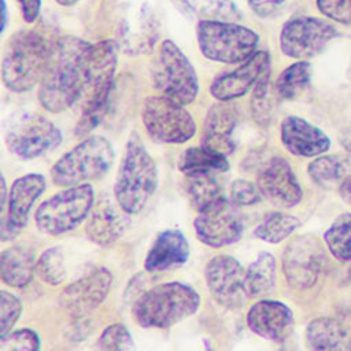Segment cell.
<instances>
[{
	"mask_svg": "<svg viewBox=\"0 0 351 351\" xmlns=\"http://www.w3.org/2000/svg\"><path fill=\"white\" fill-rule=\"evenodd\" d=\"M287 0H247L250 8L261 18H270L280 12Z\"/></svg>",
	"mask_w": 351,
	"mask_h": 351,
	"instance_id": "42",
	"label": "cell"
},
{
	"mask_svg": "<svg viewBox=\"0 0 351 351\" xmlns=\"http://www.w3.org/2000/svg\"><path fill=\"white\" fill-rule=\"evenodd\" d=\"M280 136L282 145L295 156H318L330 147L329 137L319 128L296 115L282 119Z\"/></svg>",
	"mask_w": 351,
	"mask_h": 351,
	"instance_id": "19",
	"label": "cell"
},
{
	"mask_svg": "<svg viewBox=\"0 0 351 351\" xmlns=\"http://www.w3.org/2000/svg\"><path fill=\"white\" fill-rule=\"evenodd\" d=\"M196 40L206 59L236 64L256 52L259 36L255 30L237 22L200 19L196 25Z\"/></svg>",
	"mask_w": 351,
	"mask_h": 351,
	"instance_id": "7",
	"label": "cell"
},
{
	"mask_svg": "<svg viewBox=\"0 0 351 351\" xmlns=\"http://www.w3.org/2000/svg\"><path fill=\"white\" fill-rule=\"evenodd\" d=\"M326 266V255L319 241L313 236L292 239L282 254V271L295 289L313 287Z\"/></svg>",
	"mask_w": 351,
	"mask_h": 351,
	"instance_id": "12",
	"label": "cell"
},
{
	"mask_svg": "<svg viewBox=\"0 0 351 351\" xmlns=\"http://www.w3.org/2000/svg\"><path fill=\"white\" fill-rule=\"evenodd\" d=\"M189 258V244L181 230L160 232L151 245L144 269L147 271H165L184 265Z\"/></svg>",
	"mask_w": 351,
	"mask_h": 351,
	"instance_id": "24",
	"label": "cell"
},
{
	"mask_svg": "<svg viewBox=\"0 0 351 351\" xmlns=\"http://www.w3.org/2000/svg\"><path fill=\"white\" fill-rule=\"evenodd\" d=\"M112 162L111 143L103 136H88L53 163L51 178L64 188L88 184L107 174Z\"/></svg>",
	"mask_w": 351,
	"mask_h": 351,
	"instance_id": "6",
	"label": "cell"
},
{
	"mask_svg": "<svg viewBox=\"0 0 351 351\" xmlns=\"http://www.w3.org/2000/svg\"><path fill=\"white\" fill-rule=\"evenodd\" d=\"M62 132L43 115H27L19 119L5 134L8 151L21 159H34L62 143Z\"/></svg>",
	"mask_w": 351,
	"mask_h": 351,
	"instance_id": "13",
	"label": "cell"
},
{
	"mask_svg": "<svg viewBox=\"0 0 351 351\" xmlns=\"http://www.w3.org/2000/svg\"><path fill=\"white\" fill-rule=\"evenodd\" d=\"M337 36V29L325 19L293 16L281 27L280 48L288 58L306 60L321 53Z\"/></svg>",
	"mask_w": 351,
	"mask_h": 351,
	"instance_id": "11",
	"label": "cell"
},
{
	"mask_svg": "<svg viewBox=\"0 0 351 351\" xmlns=\"http://www.w3.org/2000/svg\"><path fill=\"white\" fill-rule=\"evenodd\" d=\"M7 23V5L4 0H0V33L4 30Z\"/></svg>",
	"mask_w": 351,
	"mask_h": 351,
	"instance_id": "48",
	"label": "cell"
},
{
	"mask_svg": "<svg viewBox=\"0 0 351 351\" xmlns=\"http://www.w3.org/2000/svg\"><path fill=\"white\" fill-rule=\"evenodd\" d=\"M230 199L236 206H252L262 199L256 184L248 180H234L230 186Z\"/></svg>",
	"mask_w": 351,
	"mask_h": 351,
	"instance_id": "40",
	"label": "cell"
},
{
	"mask_svg": "<svg viewBox=\"0 0 351 351\" xmlns=\"http://www.w3.org/2000/svg\"><path fill=\"white\" fill-rule=\"evenodd\" d=\"M310 177L322 188L337 191L351 176V155H326L308 165Z\"/></svg>",
	"mask_w": 351,
	"mask_h": 351,
	"instance_id": "27",
	"label": "cell"
},
{
	"mask_svg": "<svg viewBox=\"0 0 351 351\" xmlns=\"http://www.w3.org/2000/svg\"><path fill=\"white\" fill-rule=\"evenodd\" d=\"M130 347V333L121 322L108 325L97 340V351H128Z\"/></svg>",
	"mask_w": 351,
	"mask_h": 351,
	"instance_id": "37",
	"label": "cell"
},
{
	"mask_svg": "<svg viewBox=\"0 0 351 351\" xmlns=\"http://www.w3.org/2000/svg\"><path fill=\"white\" fill-rule=\"evenodd\" d=\"M21 8V15L26 23L37 21L41 11V0H16Z\"/></svg>",
	"mask_w": 351,
	"mask_h": 351,
	"instance_id": "44",
	"label": "cell"
},
{
	"mask_svg": "<svg viewBox=\"0 0 351 351\" xmlns=\"http://www.w3.org/2000/svg\"><path fill=\"white\" fill-rule=\"evenodd\" d=\"M178 169L184 174L192 171H226L229 162L226 155L202 144L200 147H189L181 154Z\"/></svg>",
	"mask_w": 351,
	"mask_h": 351,
	"instance_id": "30",
	"label": "cell"
},
{
	"mask_svg": "<svg viewBox=\"0 0 351 351\" xmlns=\"http://www.w3.org/2000/svg\"><path fill=\"white\" fill-rule=\"evenodd\" d=\"M184 188L191 206L199 213L223 197L221 186L211 171L186 173Z\"/></svg>",
	"mask_w": 351,
	"mask_h": 351,
	"instance_id": "28",
	"label": "cell"
},
{
	"mask_svg": "<svg viewBox=\"0 0 351 351\" xmlns=\"http://www.w3.org/2000/svg\"><path fill=\"white\" fill-rule=\"evenodd\" d=\"M300 225V221L289 214L284 213H270L265 219L256 226L255 236L267 243H280L285 240L295 229Z\"/></svg>",
	"mask_w": 351,
	"mask_h": 351,
	"instance_id": "34",
	"label": "cell"
},
{
	"mask_svg": "<svg viewBox=\"0 0 351 351\" xmlns=\"http://www.w3.org/2000/svg\"><path fill=\"white\" fill-rule=\"evenodd\" d=\"M324 241L336 259L351 261V213H343L332 222L324 233Z\"/></svg>",
	"mask_w": 351,
	"mask_h": 351,
	"instance_id": "32",
	"label": "cell"
},
{
	"mask_svg": "<svg viewBox=\"0 0 351 351\" xmlns=\"http://www.w3.org/2000/svg\"><path fill=\"white\" fill-rule=\"evenodd\" d=\"M90 45V43L73 36H64L55 41L37 93L43 108L58 114L78 100L86 82Z\"/></svg>",
	"mask_w": 351,
	"mask_h": 351,
	"instance_id": "1",
	"label": "cell"
},
{
	"mask_svg": "<svg viewBox=\"0 0 351 351\" xmlns=\"http://www.w3.org/2000/svg\"><path fill=\"white\" fill-rule=\"evenodd\" d=\"M22 314V302L12 292L0 289V336L12 330Z\"/></svg>",
	"mask_w": 351,
	"mask_h": 351,
	"instance_id": "38",
	"label": "cell"
},
{
	"mask_svg": "<svg viewBox=\"0 0 351 351\" xmlns=\"http://www.w3.org/2000/svg\"><path fill=\"white\" fill-rule=\"evenodd\" d=\"M36 273L33 252L22 245H12L0 252V280L11 288L27 287Z\"/></svg>",
	"mask_w": 351,
	"mask_h": 351,
	"instance_id": "26",
	"label": "cell"
},
{
	"mask_svg": "<svg viewBox=\"0 0 351 351\" xmlns=\"http://www.w3.org/2000/svg\"><path fill=\"white\" fill-rule=\"evenodd\" d=\"M78 1L81 0H55V3H58L62 7H71V5H75Z\"/></svg>",
	"mask_w": 351,
	"mask_h": 351,
	"instance_id": "49",
	"label": "cell"
},
{
	"mask_svg": "<svg viewBox=\"0 0 351 351\" xmlns=\"http://www.w3.org/2000/svg\"><path fill=\"white\" fill-rule=\"evenodd\" d=\"M276 285V261L270 252H262L245 270V292L248 298H259L271 292Z\"/></svg>",
	"mask_w": 351,
	"mask_h": 351,
	"instance_id": "29",
	"label": "cell"
},
{
	"mask_svg": "<svg viewBox=\"0 0 351 351\" xmlns=\"http://www.w3.org/2000/svg\"><path fill=\"white\" fill-rule=\"evenodd\" d=\"M322 15L343 25H351V0H317Z\"/></svg>",
	"mask_w": 351,
	"mask_h": 351,
	"instance_id": "41",
	"label": "cell"
},
{
	"mask_svg": "<svg viewBox=\"0 0 351 351\" xmlns=\"http://www.w3.org/2000/svg\"><path fill=\"white\" fill-rule=\"evenodd\" d=\"M306 347L308 351H351L350 332L335 318H315L306 329Z\"/></svg>",
	"mask_w": 351,
	"mask_h": 351,
	"instance_id": "25",
	"label": "cell"
},
{
	"mask_svg": "<svg viewBox=\"0 0 351 351\" xmlns=\"http://www.w3.org/2000/svg\"><path fill=\"white\" fill-rule=\"evenodd\" d=\"M118 44L107 38L90 45L86 66V97L75 125V136L85 137L103 121L115 86Z\"/></svg>",
	"mask_w": 351,
	"mask_h": 351,
	"instance_id": "3",
	"label": "cell"
},
{
	"mask_svg": "<svg viewBox=\"0 0 351 351\" xmlns=\"http://www.w3.org/2000/svg\"><path fill=\"white\" fill-rule=\"evenodd\" d=\"M8 200V191H7V182L5 178L3 176V173L0 171V217L5 208V203Z\"/></svg>",
	"mask_w": 351,
	"mask_h": 351,
	"instance_id": "46",
	"label": "cell"
},
{
	"mask_svg": "<svg viewBox=\"0 0 351 351\" xmlns=\"http://www.w3.org/2000/svg\"><path fill=\"white\" fill-rule=\"evenodd\" d=\"M256 185L267 202L289 208L302 200V188L289 163L281 156L270 158L259 170Z\"/></svg>",
	"mask_w": 351,
	"mask_h": 351,
	"instance_id": "17",
	"label": "cell"
},
{
	"mask_svg": "<svg viewBox=\"0 0 351 351\" xmlns=\"http://www.w3.org/2000/svg\"><path fill=\"white\" fill-rule=\"evenodd\" d=\"M269 75H270V73H269V70H266L259 77V80L254 85L252 96H251V101H250L251 115L255 119V122L259 123L261 126H267L271 122V118L274 114V107H276L274 97H277V96L274 93V88L271 92Z\"/></svg>",
	"mask_w": 351,
	"mask_h": 351,
	"instance_id": "33",
	"label": "cell"
},
{
	"mask_svg": "<svg viewBox=\"0 0 351 351\" xmlns=\"http://www.w3.org/2000/svg\"><path fill=\"white\" fill-rule=\"evenodd\" d=\"M53 45L38 30L15 32L3 52L0 75L4 86L15 93L32 90L47 70Z\"/></svg>",
	"mask_w": 351,
	"mask_h": 351,
	"instance_id": "2",
	"label": "cell"
},
{
	"mask_svg": "<svg viewBox=\"0 0 351 351\" xmlns=\"http://www.w3.org/2000/svg\"><path fill=\"white\" fill-rule=\"evenodd\" d=\"M158 185L156 163L138 134H132L117 173L114 195L119 207L128 214H138Z\"/></svg>",
	"mask_w": 351,
	"mask_h": 351,
	"instance_id": "4",
	"label": "cell"
},
{
	"mask_svg": "<svg viewBox=\"0 0 351 351\" xmlns=\"http://www.w3.org/2000/svg\"><path fill=\"white\" fill-rule=\"evenodd\" d=\"M0 351H41V341L34 330L21 328L0 336Z\"/></svg>",
	"mask_w": 351,
	"mask_h": 351,
	"instance_id": "36",
	"label": "cell"
},
{
	"mask_svg": "<svg viewBox=\"0 0 351 351\" xmlns=\"http://www.w3.org/2000/svg\"><path fill=\"white\" fill-rule=\"evenodd\" d=\"M128 226V214L119 207L106 199L99 200L93 204L85 232L90 241L100 247H108L111 245L125 230Z\"/></svg>",
	"mask_w": 351,
	"mask_h": 351,
	"instance_id": "23",
	"label": "cell"
},
{
	"mask_svg": "<svg viewBox=\"0 0 351 351\" xmlns=\"http://www.w3.org/2000/svg\"><path fill=\"white\" fill-rule=\"evenodd\" d=\"M200 14L203 19L211 21L239 22L241 19V14L232 0H204Z\"/></svg>",
	"mask_w": 351,
	"mask_h": 351,
	"instance_id": "39",
	"label": "cell"
},
{
	"mask_svg": "<svg viewBox=\"0 0 351 351\" xmlns=\"http://www.w3.org/2000/svg\"><path fill=\"white\" fill-rule=\"evenodd\" d=\"M206 284L215 302L226 308H237L244 304L245 270L230 255H217L208 261L204 270Z\"/></svg>",
	"mask_w": 351,
	"mask_h": 351,
	"instance_id": "16",
	"label": "cell"
},
{
	"mask_svg": "<svg viewBox=\"0 0 351 351\" xmlns=\"http://www.w3.org/2000/svg\"><path fill=\"white\" fill-rule=\"evenodd\" d=\"M154 88L182 106L195 101L199 93L196 70L188 56L170 38H165L151 67Z\"/></svg>",
	"mask_w": 351,
	"mask_h": 351,
	"instance_id": "8",
	"label": "cell"
},
{
	"mask_svg": "<svg viewBox=\"0 0 351 351\" xmlns=\"http://www.w3.org/2000/svg\"><path fill=\"white\" fill-rule=\"evenodd\" d=\"M339 195L341 196V199L347 203L351 204V176L348 177V180L340 185V188L337 189Z\"/></svg>",
	"mask_w": 351,
	"mask_h": 351,
	"instance_id": "47",
	"label": "cell"
},
{
	"mask_svg": "<svg viewBox=\"0 0 351 351\" xmlns=\"http://www.w3.org/2000/svg\"><path fill=\"white\" fill-rule=\"evenodd\" d=\"M311 66L307 60H298L285 67L274 81V93L281 100H293L308 86Z\"/></svg>",
	"mask_w": 351,
	"mask_h": 351,
	"instance_id": "31",
	"label": "cell"
},
{
	"mask_svg": "<svg viewBox=\"0 0 351 351\" xmlns=\"http://www.w3.org/2000/svg\"><path fill=\"white\" fill-rule=\"evenodd\" d=\"M270 56L266 51H256L240 66L229 73L217 75L210 84V93L218 101H232L244 96L269 70Z\"/></svg>",
	"mask_w": 351,
	"mask_h": 351,
	"instance_id": "18",
	"label": "cell"
},
{
	"mask_svg": "<svg viewBox=\"0 0 351 351\" xmlns=\"http://www.w3.org/2000/svg\"><path fill=\"white\" fill-rule=\"evenodd\" d=\"M237 121V108L230 104V101H218L213 104L204 119L202 144L223 155L233 152L234 143L232 140V133Z\"/></svg>",
	"mask_w": 351,
	"mask_h": 351,
	"instance_id": "22",
	"label": "cell"
},
{
	"mask_svg": "<svg viewBox=\"0 0 351 351\" xmlns=\"http://www.w3.org/2000/svg\"><path fill=\"white\" fill-rule=\"evenodd\" d=\"M111 285L112 273L107 267H95L60 292L59 304L70 318L88 317L104 302Z\"/></svg>",
	"mask_w": 351,
	"mask_h": 351,
	"instance_id": "15",
	"label": "cell"
},
{
	"mask_svg": "<svg viewBox=\"0 0 351 351\" xmlns=\"http://www.w3.org/2000/svg\"><path fill=\"white\" fill-rule=\"evenodd\" d=\"M293 315L291 308L280 300L262 299L251 306L247 313V325L258 336L282 341L292 329Z\"/></svg>",
	"mask_w": 351,
	"mask_h": 351,
	"instance_id": "20",
	"label": "cell"
},
{
	"mask_svg": "<svg viewBox=\"0 0 351 351\" xmlns=\"http://www.w3.org/2000/svg\"><path fill=\"white\" fill-rule=\"evenodd\" d=\"M197 239L213 248L236 243L243 234V219L234 203L225 197L197 214L193 222Z\"/></svg>",
	"mask_w": 351,
	"mask_h": 351,
	"instance_id": "14",
	"label": "cell"
},
{
	"mask_svg": "<svg viewBox=\"0 0 351 351\" xmlns=\"http://www.w3.org/2000/svg\"><path fill=\"white\" fill-rule=\"evenodd\" d=\"M36 273L48 285H59L66 280L64 256L59 247L47 248L36 262Z\"/></svg>",
	"mask_w": 351,
	"mask_h": 351,
	"instance_id": "35",
	"label": "cell"
},
{
	"mask_svg": "<svg viewBox=\"0 0 351 351\" xmlns=\"http://www.w3.org/2000/svg\"><path fill=\"white\" fill-rule=\"evenodd\" d=\"M90 332V325L88 317H78V318H71L69 324V329L66 330V336L70 340L80 341L84 340Z\"/></svg>",
	"mask_w": 351,
	"mask_h": 351,
	"instance_id": "43",
	"label": "cell"
},
{
	"mask_svg": "<svg viewBox=\"0 0 351 351\" xmlns=\"http://www.w3.org/2000/svg\"><path fill=\"white\" fill-rule=\"evenodd\" d=\"M200 306L199 293L189 285L171 281L140 295L132 306V317L147 329H166L193 315Z\"/></svg>",
	"mask_w": 351,
	"mask_h": 351,
	"instance_id": "5",
	"label": "cell"
},
{
	"mask_svg": "<svg viewBox=\"0 0 351 351\" xmlns=\"http://www.w3.org/2000/svg\"><path fill=\"white\" fill-rule=\"evenodd\" d=\"M141 121L147 134L162 144H184L196 133V122L189 111L163 95L144 99Z\"/></svg>",
	"mask_w": 351,
	"mask_h": 351,
	"instance_id": "10",
	"label": "cell"
},
{
	"mask_svg": "<svg viewBox=\"0 0 351 351\" xmlns=\"http://www.w3.org/2000/svg\"><path fill=\"white\" fill-rule=\"evenodd\" d=\"M45 177L37 173L25 174L12 182L7 200V217L4 219L15 236L26 226L32 207L45 191Z\"/></svg>",
	"mask_w": 351,
	"mask_h": 351,
	"instance_id": "21",
	"label": "cell"
},
{
	"mask_svg": "<svg viewBox=\"0 0 351 351\" xmlns=\"http://www.w3.org/2000/svg\"><path fill=\"white\" fill-rule=\"evenodd\" d=\"M93 204L95 193L90 184L69 186L44 200L36 210L34 221L43 233L63 234L88 218Z\"/></svg>",
	"mask_w": 351,
	"mask_h": 351,
	"instance_id": "9",
	"label": "cell"
},
{
	"mask_svg": "<svg viewBox=\"0 0 351 351\" xmlns=\"http://www.w3.org/2000/svg\"><path fill=\"white\" fill-rule=\"evenodd\" d=\"M339 141L346 151L351 152V122L341 130L339 136Z\"/></svg>",
	"mask_w": 351,
	"mask_h": 351,
	"instance_id": "45",
	"label": "cell"
}]
</instances>
